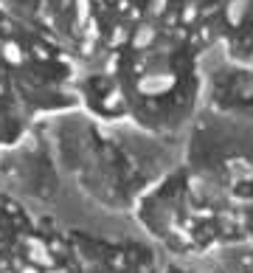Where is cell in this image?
<instances>
[{
	"label": "cell",
	"instance_id": "obj_1",
	"mask_svg": "<svg viewBox=\"0 0 253 273\" xmlns=\"http://www.w3.org/2000/svg\"><path fill=\"white\" fill-rule=\"evenodd\" d=\"M3 54H6L9 62H23V51H20V45H17V42H6Z\"/></svg>",
	"mask_w": 253,
	"mask_h": 273
},
{
	"label": "cell",
	"instance_id": "obj_2",
	"mask_svg": "<svg viewBox=\"0 0 253 273\" xmlns=\"http://www.w3.org/2000/svg\"><path fill=\"white\" fill-rule=\"evenodd\" d=\"M17 273H42V271L34 265V262H28V265H20V268H17Z\"/></svg>",
	"mask_w": 253,
	"mask_h": 273
},
{
	"label": "cell",
	"instance_id": "obj_3",
	"mask_svg": "<svg viewBox=\"0 0 253 273\" xmlns=\"http://www.w3.org/2000/svg\"><path fill=\"white\" fill-rule=\"evenodd\" d=\"M0 93H3V87H0Z\"/></svg>",
	"mask_w": 253,
	"mask_h": 273
},
{
	"label": "cell",
	"instance_id": "obj_4",
	"mask_svg": "<svg viewBox=\"0 0 253 273\" xmlns=\"http://www.w3.org/2000/svg\"><path fill=\"white\" fill-rule=\"evenodd\" d=\"M113 273H116V271H113Z\"/></svg>",
	"mask_w": 253,
	"mask_h": 273
},
{
	"label": "cell",
	"instance_id": "obj_5",
	"mask_svg": "<svg viewBox=\"0 0 253 273\" xmlns=\"http://www.w3.org/2000/svg\"><path fill=\"white\" fill-rule=\"evenodd\" d=\"M0 248H3V245H0Z\"/></svg>",
	"mask_w": 253,
	"mask_h": 273
}]
</instances>
